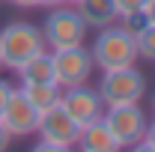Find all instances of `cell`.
I'll return each mask as SVG.
<instances>
[{"label": "cell", "instance_id": "9c48e42d", "mask_svg": "<svg viewBox=\"0 0 155 152\" xmlns=\"http://www.w3.org/2000/svg\"><path fill=\"white\" fill-rule=\"evenodd\" d=\"M60 107L75 119L78 125H87L101 116L104 104L98 98V90L90 87V84H78V87H63L60 93Z\"/></svg>", "mask_w": 155, "mask_h": 152}, {"label": "cell", "instance_id": "9a60e30c", "mask_svg": "<svg viewBox=\"0 0 155 152\" xmlns=\"http://www.w3.org/2000/svg\"><path fill=\"white\" fill-rule=\"evenodd\" d=\"M146 3H149V0H114V6H116V21H119V18H128V15H140Z\"/></svg>", "mask_w": 155, "mask_h": 152}, {"label": "cell", "instance_id": "30bf717a", "mask_svg": "<svg viewBox=\"0 0 155 152\" xmlns=\"http://www.w3.org/2000/svg\"><path fill=\"white\" fill-rule=\"evenodd\" d=\"M78 146L84 152H119V143H116V137L110 134V128L104 125L101 116L93 119V122H87V125H81Z\"/></svg>", "mask_w": 155, "mask_h": 152}, {"label": "cell", "instance_id": "ac0fdd59", "mask_svg": "<svg viewBox=\"0 0 155 152\" xmlns=\"http://www.w3.org/2000/svg\"><path fill=\"white\" fill-rule=\"evenodd\" d=\"M140 15H143L146 24H152V27H155V0H149V3L143 6V12H140Z\"/></svg>", "mask_w": 155, "mask_h": 152}, {"label": "cell", "instance_id": "7a4b0ae2", "mask_svg": "<svg viewBox=\"0 0 155 152\" xmlns=\"http://www.w3.org/2000/svg\"><path fill=\"white\" fill-rule=\"evenodd\" d=\"M42 51H48L42 27L30 21H12L0 30V66L18 72L30 57H36Z\"/></svg>", "mask_w": 155, "mask_h": 152}, {"label": "cell", "instance_id": "2e32d148", "mask_svg": "<svg viewBox=\"0 0 155 152\" xmlns=\"http://www.w3.org/2000/svg\"><path fill=\"white\" fill-rule=\"evenodd\" d=\"M137 149H143V152H155V116L146 122V131H143V137H140Z\"/></svg>", "mask_w": 155, "mask_h": 152}, {"label": "cell", "instance_id": "5b68a950", "mask_svg": "<svg viewBox=\"0 0 155 152\" xmlns=\"http://www.w3.org/2000/svg\"><path fill=\"white\" fill-rule=\"evenodd\" d=\"M96 90L104 107L107 104H134L146 95V78L137 66L107 69V72H101V81Z\"/></svg>", "mask_w": 155, "mask_h": 152}, {"label": "cell", "instance_id": "7c38bea8", "mask_svg": "<svg viewBox=\"0 0 155 152\" xmlns=\"http://www.w3.org/2000/svg\"><path fill=\"white\" fill-rule=\"evenodd\" d=\"M21 84H57V72H54V60L51 51H42L36 57H30L18 69Z\"/></svg>", "mask_w": 155, "mask_h": 152}, {"label": "cell", "instance_id": "5bb4252c", "mask_svg": "<svg viewBox=\"0 0 155 152\" xmlns=\"http://www.w3.org/2000/svg\"><path fill=\"white\" fill-rule=\"evenodd\" d=\"M134 45H137V60L155 63V27L152 24H143L134 33Z\"/></svg>", "mask_w": 155, "mask_h": 152}, {"label": "cell", "instance_id": "7402d4cb", "mask_svg": "<svg viewBox=\"0 0 155 152\" xmlns=\"http://www.w3.org/2000/svg\"><path fill=\"white\" fill-rule=\"evenodd\" d=\"M152 116H155V95H152Z\"/></svg>", "mask_w": 155, "mask_h": 152}, {"label": "cell", "instance_id": "44dd1931", "mask_svg": "<svg viewBox=\"0 0 155 152\" xmlns=\"http://www.w3.org/2000/svg\"><path fill=\"white\" fill-rule=\"evenodd\" d=\"M60 3H66V0H39V6H45V9H51V6H60Z\"/></svg>", "mask_w": 155, "mask_h": 152}, {"label": "cell", "instance_id": "d6986e66", "mask_svg": "<svg viewBox=\"0 0 155 152\" xmlns=\"http://www.w3.org/2000/svg\"><path fill=\"white\" fill-rule=\"evenodd\" d=\"M12 140H15V137L6 131V125L0 122V152H6V149H9V143H12Z\"/></svg>", "mask_w": 155, "mask_h": 152}, {"label": "cell", "instance_id": "3957f363", "mask_svg": "<svg viewBox=\"0 0 155 152\" xmlns=\"http://www.w3.org/2000/svg\"><path fill=\"white\" fill-rule=\"evenodd\" d=\"M87 33H90V27L84 24V18L78 15V9L72 3L51 6L48 15H45V24H42V36H45L48 51L84 45V42H87Z\"/></svg>", "mask_w": 155, "mask_h": 152}, {"label": "cell", "instance_id": "603a6c76", "mask_svg": "<svg viewBox=\"0 0 155 152\" xmlns=\"http://www.w3.org/2000/svg\"><path fill=\"white\" fill-rule=\"evenodd\" d=\"M66 3H72V6H75V3H78V0H66Z\"/></svg>", "mask_w": 155, "mask_h": 152}, {"label": "cell", "instance_id": "52a82bcc", "mask_svg": "<svg viewBox=\"0 0 155 152\" xmlns=\"http://www.w3.org/2000/svg\"><path fill=\"white\" fill-rule=\"evenodd\" d=\"M54 60V72H57L60 87H78V84H90V78L96 72V63L87 45H72V48H57L51 51Z\"/></svg>", "mask_w": 155, "mask_h": 152}, {"label": "cell", "instance_id": "8fae6325", "mask_svg": "<svg viewBox=\"0 0 155 152\" xmlns=\"http://www.w3.org/2000/svg\"><path fill=\"white\" fill-rule=\"evenodd\" d=\"M75 9H78V15L84 18V24L90 30H101V27H107V24L116 21L114 0H78Z\"/></svg>", "mask_w": 155, "mask_h": 152}, {"label": "cell", "instance_id": "4fadbf2b", "mask_svg": "<svg viewBox=\"0 0 155 152\" xmlns=\"http://www.w3.org/2000/svg\"><path fill=\"white\" fill-rule=\"evenodd\" d=\"M21 93L30 98V104L36 107L39 114H45V111H51V107L60 104L63 87L60 84H21Z\"/></svg>", "mask_w": 155, "mask_h": 152}, {"label": "cell", "instance_id": "8992f818", "mask_svg": "<svg viewBox=\"0 0 155 152\" xmlns=\"http://www.w3.org/2000/svg\"><path fill=\"white\" fill-rule=\"evenodd\" d=\"M101 119L110 128V134L116 137L119 149H137L140 137L146 131L149 114L140 107V101H134V104H107L101 111Z\"/></svg>", "mask_w": 155, "mask_h": 152}, {"label": "cell", "instance_id": "ba28073f", "mask_svg": "<svg viewBox=\"0 0 155 152\" xmlns=\"http://www.w3.org/2000/svg\"><path fill=\"white\" fill-rule=\"evenodd\" d=\"M39 116L42 114L30 104V98L21 93V87H15L9 93V98H6V107L0 114V122L6 125V131L12 137H30L39 128Z\"/></svg>", "mask_w": 155, "mask_h": 152}, {"label": "cell", "instance_id": "6da1fadb", "mask_svg": "<svg viewBox=\"0 0 155 152\" xmlns=\"http://www.w3.org/2000/svg\"><path fill=\"white\" fill-rule=\"evenodd\" d=\"M90 54L96 69L107 72V69H125L137 63V45H134V33H128L122 24H107L101 27L90 45Z\"/></svg>", "mask_w": 155, "mask_h": 152}, {"label": "cell", "instance_id": "ffe728a7", "mask_svg": "<svg viewBox=\"0 0 155 152\" xmlns=\"http://www.w3.org/2000/svg\"><path fill=\"white\" fill-rule=\"evenodd\" d=\"M12 6H18V9H36L39 6V0H9Z\"/></svg>", "mask_w": 155, "mask_h": 152}, {"label": "cell", "instance_id": "e0dca14e", "mask_svg": "<svg viewBox=\"0 0 155 152\" xmlns=\"http://www.w3.org/2000/svg\"><path fill=\"white\" fill-rule=\"evenodd\" d=\"M15 90V84L12 81H6V78H0V114H3V107H6V98H9V93Z\"/></svg>", "mask_w": 155, "mask_h": 152}, {"label": "cell", "instance_id": "277c9868", "mask_svg": "<svg viewBox=\"0 0 155 152\" xmlns=\"http://www.w3.org/2000/svg\"><path fill=\"white\" fill-rule=\"evenodd\" d=\"M78 131H81V125L57 104V107H51L39 116V128H36L39 140L33 143V149L36 152H69L78 146Z\"/></svg>", "mask_w": 155, "mask_h": 152}]
</instances>
